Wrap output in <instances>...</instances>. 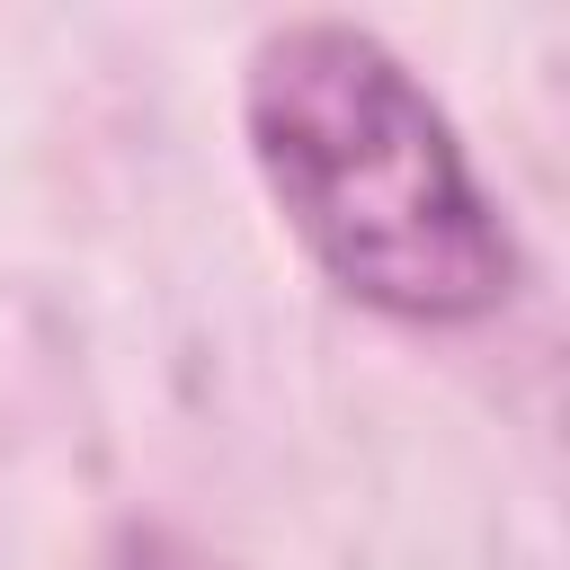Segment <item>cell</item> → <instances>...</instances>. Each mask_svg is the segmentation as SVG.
Returning <instances> with one entry per match:
<instances>
[{
  "instance_id": "1",
  "label": "cell",
  "mask_w": 570,
  "mask_h": 570,
  "mask_svg": "<svg viewBox=\"0 0 570 570\" xmlns=\"http://www.w3.org/2000/svg\"><path fill=\"white\" fill-rule=\"evenodd\" d=\"M249 151L303 249L392 321H481L517 285V240L454 125L392 45L294 18L249 53Z\"/></svg>"
}]
</instances>
